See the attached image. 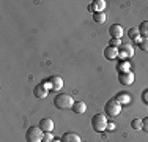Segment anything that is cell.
<instances>
[{"mask_svg":"<svg viewBox=\"0 0 148 142\" xmlns=\"http://www.w3.org/2000/svg\"><path fill=\"white\" fill-rule=\"evenodd\" d=\"M54 106L57 109H73L74 106V99L71 95L66 93H58L57 97L54 98Z\"/></svg>","mask_w":148,"mask_h":142,"instance_id":"obj_1","label":"cell"},{"mask_svg":"<svg viewBox=\"0 0 148 142\" xmlns=\"http://www.w3.org/2000/svg\"><path fill=\"white\" fill-rule=\"evenodd\" d=\"M107 117L104 115V114H96V115H93V119H91V128H93L96 133H101V131L107 130Z\"/></svg>","mask_w":148,"mask_h":142,"instance_id":"obj_2","label":"cell"},{"mask_svg":"<svg viewBox=\"0 0 148 142\" xmlns=\"http://www.w3.org/2000/svg\"><path fill=\"white\" fill-rule=\"evenodd\" d=\"M44 131L40 130V126H30L25 133V141L27 142H43Z\"/></svg>","mask_w":148,"mask_h":142,"instance_id":"obj_3","label":"cell"},{"mask_svg":"<svg viewBox=\"0 0 148 142\" xmlns=\"http://www.w3.org/2000/svg\"><path fill=\"white\" fill-rule=\"evenodd\" d=\"M104 111L106 114H107L109 117H117L120 112H121V104L117 101V99H109L107 103H106V106H104Z\"/></svg>","mask_w":148,"mask_h":142,"instance_id":"obj_4","label":"cell"},{"mask_svg":"<svg viewBox=\"0 0 148 142\" xmlns=\"http://www.w3.org/2000/svg\"><path fill=\"white\" fill-rule=\"evenodd\" d=\"M134 55V48L131 43H123L118 48V57L120 59H129Z\"/></svg>","mask_w":148,"mask_h":142,"instance_id":"obj_5","label":"cell"},{"mask_svg":"<svg viewBox=\"0 0 148 142\" xmlns=\"http://www.w3.org/2000/svg\"><path fill=\"white\" fill-rule=\"evenodd\" d=\"M49 90H51V88H49L46 84H38L36 87L33 88V93H35V97H36V98L43 99V98H46L49 95Z\"/></svg>","mask_w":148,"mask_h":142,"instance_id":"obj_6","label":"cell"},{"mask_svg":"<svg viewBox=\"0 0 148 142\" xmlns=\"http://www.w3.org/2000/svg\"><path fill=\"white\" fill-rule=\"evenodd\" d=\"M134 73L132 71H126V73H120V76H118V81H120V84H123V85H131L134 82Z\"/></svg>","mask_w":148,"mask_h":142,"instance_id":"obj_7","label":"cell"},{"mask_svg":"<svg viewBox=\"0 0 148 142\" xmlns=\"http://www.w3.org/2000/svg\"><path fill=\"white\" fill-rule=\"evenodd\" d=\"M49 84H51V90H54V92H60L63 88V79L60 76L49 77Z\"/></svg>","mask_w":148,"mask_h":142,"instance_id":"obj_8","label":"cell"},{"mask_svg":"<svg viewBox=\"0 0 148 142\" xmlns=\"http://www.w3.org/2000/svg\"><path fill=\"white\" fill-rule=\"evenodd\" d=\"M40 130H43L44 133H52V130H54V122H52L49 117H44V119L40 120Z\"/></svg>","mask_w":148,"mask_h":142,"instance_id":"obj_9","label":"cell"},{"mask_svg":"<svg viewBox=\"0 0 148 142\" xmlns=\"http://www.w3.org/2000/svg\"><path fill=\"white\" fill-rule=\"evenodd\" d=\"M104 8H106V2H104V0H95V2L88 6V10H90V11H93V14L95 13H104Z\"/></svg>","mask_w":148,"mask_h":142,"instance_id":"obj_10","label":"cell"},{"mask_svg":"<svg viewBox=\"0 0 148 142\" xmlns=\"http://www.w3.org/2000/svg\"><path fill=\"white\" fill-rule=\"evenodd\" d=\"M109 35H110V38H121L123 37V27L120 26V24H114V26H110L109 28Z\"/></svg>","mask_w":148,"mask_h":142,"instance_id":"obj_11","label":"cell"},{"mask_svg":"<svg viewBox=\"0 0 148 142\" xmlns=\"http://www.w3.org/2000/svg\"><path fill=\"white\" fill-rule=\"evenodd\" d=\"M104 57L107 60H114L118 57V48H112V46H107L104 49Z\"/></svg>","mask_w":148,"mask_h":142,"instance_id":"obj_12","label":"cell"},{"mask_svg":"<svg viewBox=\"0 0 148 142\" xmlns=\"http://www.w3.org/2000/svg\"><path fill=\"white\" fill-rule=\"evenodd\" d=\"M62 142H82V139L76 133H65L62 136Z\"/></svg>","mask_w":148,"mask_h":142,"instance_id":"obj_13","label":"cell"},{"mask_svg":"<svg viewBox=\"0 0 148 142\" xmlns=\"http://www.w3.org/2000/svg\"><path fill=\"white\" fill-rule=\"evenodd\" d=\"M128 37L131 38L132 41H136L137 44H139V43L142 41V38H140V32H139V27H132V28H129Z\"/></svg>","mask_w":148,"mask_h":142,"instance_id":"obj_14","label":"cell"},{"mask_svg":"<svg viewBox=\"0 0 148 142\" xmlns=\"http://www.w3.org/2000/svg\"><path fill=\"white\" fill-rule=\"evenodd\" d=\"M87 111V104L84 101H76L73 106V112L74 114H84Z\"/></svg>","mask_w":148,"mask_h":142,"instance_id":"obj_15","label":"cell"},{"mask_svg":"<svg viewBox=\"0 0 148 142\" xmlns=\"http://www.w3.org/2000/svg\"><path fill=\"white\" fill-rule=\"evenodd\" d=\"M117 70L120 73H126V71H131V63L126 62V60H121V62L117 65Z\"/></svg>","mask_w":148,"mask_h":142,"instance_id":"obj_16","label":"cell"},{"mask_svg":"<svg viewBox=\"0 0 148 142\" xmlns=\"http://www.w3.org/2000/svg\"><path fill=\"white\" fill-rule=\"evenodd\" d=\"M139 32H140V35H142L143 38H148V21H143V22H140Z\"/></svg>","mask_w":148,"mask_h":142,"instance_id":"obj_17","label":"cell"},{"mask_svg":"<svg viewBox=\"0 0 148 142\" xmlns=\"http://www.w3.org/2000/svg\"><path fill=\"white\" fill-rule=\"evenodd\" d=\"M115 99H117L120 104H128V103H131V98H129V95H126V93H118Z\"/></svg>","mask_w":148,"mask_h":142,"instance_id":"obj_18","label":"cell"},{"mask_svg":"<svg viewBox=\"0 0 148 142\" xmlns=\"http://www.w3.org/2000/svg\"><path fill=\"white\" fill-rule=\"evenodd\" d=\"M93 21L98 24H104L106 22V14L104 13H95L93 14Z\"/></svg>","mask_w":148,"mask_h":142,"instance_id":"obj_19","label":"cell"},{"mask_svg":"<svg viewBox=\"0 0 148 142\" xmlns=\"http://www.w3.org/2000/svg\"><path fill=\"white\" fill-rule=\"evenodd\" d=\"M131 126H132V130H136V131H139V130H142V120L140 119H134L132 122H131Z\"/></svg>","mask_w":148,"mask_h":142,"instance_id":"obj_20","label":"cell"},{"mask_svg":"<svg viewBox=\"0 0 148 142\" xmlns=\"http://www.w3.org/2000/svg\"><path fill=\"white\" fill-rule=\"evenodd\" d=\"M139 48L143 52H148V38H142V41L139 43Z\"/></svg>","mask_w":148,"mask_h":142,"instance_id":"obj_21","label":"cell"},{"mask_svg":"<svg viewBox=\"0 0 148 142\" xmlns=\"http://www.w3.org/2000/svg\"><path fill=\"white\" fill-rule=\"evenodd\" d=\"M123 43H121V40H118V38H112L110 40V44L109 46H112V48H120Z\"/></svg>","mask_w":148,"mask_h":142,"instance_id":"obj_22","label":"cell"},{"mask_svg":"<svg viewBox=\"0 0 148 142\" xmlns=\"http://www.w3.org/2000/svg\"><path fill=\"white\" fill-rule=\"evenodd\" d=\"M55 137L52 136V133H44V137H43V142H52Z\"/></svg>","mask_w":148,"mask_h":142,"instance_id":"obj_23","label":"cell"},{"mask_svg":"<svg viewBox=\"0 0 148 142\" xmlns=\"http://www.w3.org/2000/svg\"><path fill=\"white\" fill-rule=\"evenodd\" d=\"M142 125H143L142 130H143V131H148V117H145V119L142 120Z\"/></svg>","mask_w":148,"mask_h":142,"instance_id":"obj_24","label":"cell"},{"mask_svg":"<svg viewBox=\"0 0 148 142\" xmlns=\"http://www.w3.org/2000/svg\"><path fill=\"white\" fill-rule=\"evenodd\" d=\"M142 99H143V103H147V104H148V88L142 93Z\"/></svg>","mask_w":148,"mask_h":142,"instance_id":"obj_25","label":"cell"},{"mask_svg":"<svg viewBox=\"0 0 148 142\" xmlns=\"http://www.w3.org/2000/svg\"><path fill=\"white\" fill-rule=\"evenodd\" d=\"M52 142H62V139H54Z\"/></svg>","mask_w":148,"mask_h":142,"instance_id":"obj_26","label":"cell"}]
</instances>
